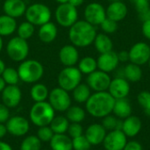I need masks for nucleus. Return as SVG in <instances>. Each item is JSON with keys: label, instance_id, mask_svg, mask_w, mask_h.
Instances as JSON below:
<instances>
[{"label": "nucleus", "instance_id": "nucleus-1", "mask_svg": "<svg viewBox=\"0 0 150 150\" xmlns=\"http://www.w3.org/2000/svg\"><path fill=\"white\" fill-rule=\"evenodd\" d=\"M115 99L108 91L94 92L85 103L86 111L94 118H104L112 112Z\"/></svg>", "mask_w": 150, "mask_h": 150}, {"label": "nucleus", "instance_id": "nucleus-2", "mask_svg": "<svg viewBox=\"0 0 150 150\" xmlns=\"http://www.w3.org/2000/svg\"><path fill=\"white\" fill-rule=\"evenodd\" d=\"M97 33L94 25L86 20H77L69 27V39L75 47H86L93 44Z\"/></svg>", "mask_w": 150, "mask_h": 150}, {"label": "nucleus", "instance_id": "nucleus-3", "mask_svg": "<svg viewBox=\"0 0 150 150\" xmlns=\"http://www.w3.org/2000/svg\"><path fill=\"white\" fill-rule=\"evenodd\" d=\"M55 116V111L48 101L35 102L30 109V121L36 127L49 126Z\"/></svg>", "mask_w": 150, "mask_h": 150}, {"label": "nucleus", "instance_id": "nucleus-4", "mask_svg": "<svg viewBox=\"0 0 150 150\" xmlns=\"http://www.w3.org/2000/svg\"><path fill=\"white\" fill-rule=\"evenodd\" d=\"M19 79L26 83H35L40 81L44 75L42 64L36 60H25L21 62L18 68Z\"/></svg>", "mask_w": 150, "mask_h": 150}, {"label": "nucleus", "instance_id": "nucleus-5", "mask_svg": "<svg viewBox=\"0 0 150 150\" xmlns=\"http://www.w3.org/2000/svg\"><path fill=\"white\" fill-rule=\"evenodd\" d=\"M26 21L30 22L33 25H42L43 24L49 22L51 19V11L48 6L44 4L36 3L29 5L25 12Z\"/></svg>", "mask_w": 150, "mask_h": 150}, {"label": "nucleus", "instance_id": "nucleus-6", "mask_svg": "<svg viewBox=\"0 0 150 150\" xmlns=\"http://www.w3.org/2000/svg\"><path fill=\"white\" fill-rule=\"evenodd\" d=\"M83 74L77 67H65L62 69L58 75V84L59 87L67 91H72L78 84L81 83Z\"/></svg>", "mask_w": 150, "mask_h": 150}, {"label": "nucleus", "instance_id": "nucleus-7", "mask_svg": "<svg viewBox=\"0 0 150 150\" xmlns=\"http://www.w3.org/2000/svg\"><path fill=\"white\" fill-rule=\"evenodd\" d=\"M6 53L11 60L21 62L26 59L29 54V45L25 40L20 37H13L7 43Z\"/></svg>", "mask_w": 150, "mask_h": 150}, {"label": "nucleus", "instance_id": "nucleus-8", "mask_svg": "<svg viewBox=\"0 0 150 150\" xmlns=\"http://www.w3.org/2000/svg\"><path fill=\"white\" fill-rule=\"evenodd\" d=\"M54 16L61 26L69 28L78 20V11L69 3L60 4L55 10Z\"/></svg>", "mask_w": 150, "mask_h": 150}, {"label": "nucleus", "instance_id": "nucleus-9", "mask_svg": "<svg viewBox=\"0 0 150 150\" xmlns=\"http://www.w3.org/2000/svg\"><path fill=\"white\" fill-rule=\"evenodd\" d=\"M48 103L55 112H66L71 106V97L69 91L62 89L61 87L54 88L49 91Z\"/></svg>", "mask_w": 150, "mask_h": 150}, {"label": "nucleus", "instance_id": "nucleus-10", "mask_svg": "<svg viewBox=\"0 0 150 150\" xmlns=\"http://www.w3.org/2000/svg\"><path fill=\"white\" fill-rule=\"evenodd\" d=\"M129 62L134 63L139 66L148 64L150 59L149 44L139 41L134 44L128 50Z\"/></svg>", "mask_w": 150, "mask_h": 150}, {"label": "nucleus", "instance_id": "nucleus-11", "mask_svg": "<svg viewBox=\"0 0 150 150\" xmlns=\"http://www.w3.org/2000/svg\"><path fill=\"white\" fill-rule=\"evenodd\" d=\"M84 20L92 25H100L106 18V10L103 4L98 2H92L86 5L83 11Z\"/></svg>", "mask_w": 150, "mask_h": 150}, {"label": "nucleus", "instance_id": "nucleus-12", "mask_svg": "<svg viewBox=\"0 0 150 150\" xmlns=\"http://www.w3.org/2000/svg\"><path fill=\"white\" fill-rule=\"evenodd\" d=\"M112 78L110 75L102 70L97 69L91 74L88 75L86 82L91 91L95 92L107 91L111 83Z\"/></svg>", "mask_w": 150, "mask_h": 150}, {"label": "nucleus", "instance_id": "nucleus-13", "mask_svg": "<svg viewBox=\"0 0 150 150\" xmlns=\"http://www.w3.org/2000/svg\"><path fill=\"white\" fill-rule=\"evenodd\" d=\"M7 133L15 137H22L27 134L30 129L29 120L19 115L10 117V119L5 123Z\"/></svg>", "mask_w": 150, "mask_h": 150}, {"label": "nucleus", "instance_id": "nucleus-14", "mask_svg": "<svg viewBox=\"0 0 150 150\" xmlns=\"http://www.w3.org/2000/svg\"><path fill=\"white\" fill-rule=\"evenodd\" d=\"M127 142V137L122 130H112L106 134L103 145L105 150H123Z\"/></svg>", "mask_w": 150, "mask_h": 150}, {"label": "nucleus", "instance_id": "nucleus-15", "mask_svg": "<svg viewBox=\"0 0 150 150\" xmlns=\"http://www.w3.org/2000/svg\"><path fill=\"white\" fill-rule=\"evenodd\" d=\"M130 83L126 78L115 76L113 79H112L107 91L114 99H120L127 98L130 93Z\"/></svg>", "mask_w": 150, "mask_h": 150}, {"label": "nucleus", "instance_id": "nucleus-16", "mask_svg": "<svg viewBox=\"0 0 150 150\" xmlns=\"http://www.w3.org/2000/svg\"><path fill=\"white\" fill-rule=\"evenodd\" d=\"M98 69L102 70L106 73H111L115 71L120 64L118 58V54L116 52L110 51L104 54H99V56L97 59Z\"/></svg>", "mask_w": 150, "mask_h": 150}, {"label": "nucleus", "instance_id": "nucleus-17", "mask_svg": "<svg viewBox=\"0 0 150 150\" xmlns=\"http://www.w3.org/2000/svg\"><path fill=\"white\" fill-rule=\"evenodd\" d=\"M2 102L8 108L17 107L22 99V92L18 85H6L1 92Z\"/></svg>", "mask_w": 150, "mask_h": 150}, {"label": "nucleus", "instance_id": "nucleus-18", "mask_svg": "<svg viewBox=\"0 0 150 150\" xmlns=\"http://www.w3.org/2000/svg\"><path fill=\"white\" fill-rule=\"evenodd\" d=\"M105 10L106 17L117 23L124 20L128 13L127 5L122 0L111 2Z\"/></svg>", "mask_w": 150, "mask_h": 150}, {"label": "nucleus", "instance_id": "nucleus-19", "mask_svg": "<svg viewBox=\"0 0 150 150\" xmlns=\"http://www.w3.org/2000/svg\"><path fill=\"white\" fill-rule=\"evenodd\" d=\"M59 60L65 67H72L79 62V52L74 45H65L59 52Z\"/></svg>", "mask_w": 150, "mask_h": 150}, {"label": "nucleus", "instance_id": "nucleus-20", "mask_svg": "<svg viewBox=\"0 0 150 150\" xmlns=\"http://www.w3.org/2000/svg\"><path fill=\"white\" fill-rule=\"evenodd\" d=\"M106 135V130L102 124H91L90 125L84 133V136L89 141L91 146H98L103 143Z\"/></svg>", "mask_w": 150, "mask_h": 150}, {"label": "nucleus", "instance_id": "nucleus-21", "mask_svg": "<svg viewBox=\"0 0 150 150\" xmlns=\"http://www.w3.org/2000/svg\"><path fill=\"white\" fill-rule=\"evenodd\" d=\"M26 8V4L23 0H5L3 4L4 14L13 18L25 15Z\"/></svg>", "mask_w": 150, "mask_h": 150}, {"label": "nucleus", "instance_id": "nucleus-22", "mask_svg": "<svg viewBox=\"0 0 150 150\" xmlns=\"http://www.w3.org/2000/svg\"><path fill=\"white\" fill-rule=\"evenodd\" d=\"M58 34V29L54 23L49 21L40 26L38 31V37L40 40L45 44L53 42Z\"/></svg>", "mask_w": 150, "mask_h": 150}, {"label": "nucleus", "instance_id": "nucleus-23", "mask_svg": "<svg viewBox=\"0 0 150 150\" xmlns=\"http://www.w3.org/2000/svg\"><path fill=\"white\" fill-rule=\"evenodd\" d=\"M142 120L137 116L130 115L123 120L122 132L127 135V137H134L142 130Z\"/></svg>", "mask_w": 150, "mask_h": 150}, {"label": "nucleus", "instance_id": "nucleus-24", "mask_svg": "<svg viewBox=\"0 0 150 150\" xmlns=\"http://www.w3.org/2000/svg\"><path fill=\"white\" fill-rule=\"evenodd\" d=\"M112 112L118 119L120 120H125L129 117L132 114V105L127 98L115 99Z\"/></svg>", "mask_w": 150, "mask_h": 150}, {"label": "nucleus", "instance_id": "nucleus-25", "mask_svg": "<svg viewBox=\"0 0 150 150\" xmlns=\"http://www.w3.org/2000/svg\"><path fill=\"white\" fill-rule=\"evenodd\" d=\"M49 143L52 150H73L72 139L66 134H54Z\"/></svg>", "mask_w": 150, "mask_h": 150}, {"label": "nucleus", "instance_id": "nucleus-26", "mask_svg": "<svg viewBox=\"0 0 150 150\" xmlns=\"http://www.w3.org/2000/svg\"><path fill=\"white\" fill-rule=\"evenodd\" d=\"M94 47L99 54L107 53L113 50V41L111 37L104 33H97L94 40Z\"/></svg>", "mask_w": 150, "mask_h": 150}, {"label": "nucleus", "instance_id": "nucleus-27", "mask_svg": "<svg viewBox=\"0 0 150 150\" xmlns=\"http://www.w3.org/2000/svg\"><path fill=\"white\" fill-rule=\"evenodd\" d=\"M143 72L142 66L129 62L123 68V76L129 83H137L142 80Z\"/></svg>", "mask_w": 150, "mask_h": 150}, {"label": "nucleus", "instance_id": "nucleus-28", "mask_svg": "<svg viewBox=\"0 0 150 150\" xmlns=\"http://www.w3.org/2000/svg\"><path fill=\"white\" fill-rule=\"evenodd\" d=\"M17 22L15 18L8 15L0 16V36H9L11 35L17 30Z\"/></svg>", "mask_w": 150, "mask_h": 150}, {"label": "nucleus", "instance_id": "nucleus-29", "mask_svg": "<svg viewBox=\"0 0 150 150\" xmlns=\"http://www.w3.org/2000/svg\"><path fill=\"white\" fill-rule=\"evenodd\" d=\"M30 95L32 99L35 102H43L47 101L49 95V91L47 87L40 83H35L30 91Z\"/></svg>", "mask_w": 150, "mask_h": 150}, {"label": "nucleus", "instance_id": "nucleus-30", "mask_svg": "<svg viewBox=\"0 0 150 150\" xmlns=\"http://www.w3.org/2000/svg\"><path fill=\"white\" fill-rule=\"evenodd\" d=\"M91 95V90L87 83H80L72 91V97L78 104H85Z\"/></svg>", "mask_w": 150, "mask_h": 150}, {"label": "nucleus", "instance_id": "nucleus-31", "mask_svg": "<svg viewBox=\"0 0 150 150\" xmlns=\"http://www.w3.org/2000/svg\"><path fill=\"white\" fill-rule=\"evenodd\" d=\"M78 69L82 74L90 75L98 69L97 59L92 56H84L78 62Z\"/></svg>", "mask_w": 150, "mask_h": 150}, {"label": "nucleus", "instance_id": "nucleus-32", "mask_svg": "<svg viewBox=\"0 0 150 150\" xmlns=\"http://www.w3.org/2000/svg\"><path fill=\"white\" fill-rule=\"evenodd\" d=\"M70 122L66 116H54L49 127L54 134H66Z\"/></svg>", "mask_w": 150, "mask_h": 150}, {"label": "nucleus", "instance_id": "nucleus-33", "mask_svg": "<svg viewBox=\"0 0 150 150\" xmlns=\"http://www.w3.org/2000/svg\"><path fill=\"white\" fill-rule=\"evenodd\" d=\"M66 117L71 123H81L86 117L85 111L78 105H71L66 111Z\"/></svg>", "mask_w": 150, "mask_h": 150}, {"label": "nucleus", "instance_id": "nucleus-34", "mask_svg": "<svg viewBox=\"0 0 150 150\" xmlns=\"http://www.w3.org/2000/svg\"><path fill=\"white\" fill-rule=\"evenodd\" d=\"M19 150H42V142L37 135H28L21 142Z\"/></svg>", "mask_w": 150, "mask_h": 150}, {"label": "nucleus", "instance_id": "nucleus-35", "mask_svg": "<svg viewBox=\"0 0 150 150\" xmlns=\"http://www.w3.org/2000/svg\"><path fill=\"white\" fill-rule=\"evenodd\" d=\"M122 124L123 120L118 119L116 116H112L111 114L105 116L103 118L102 126L105 127V129L107 131H112V130H121L122 129Z\"/></svg>", "mask_w": 150, "mask_h": 150}, {"label": "nucleus", "instance_id": "nucleus-36", "mask_svg": "<svg viewBox=\"0 0 150 150\" xmlns=\"http://www.w3.org/2000/svg\"><path fill=\"white\" fill-rule=\"evenodd\" d=\"M1 76L3 77L7 85H17L20 80L18 69H15L11 67L5 68Z\"/></svg>", "mask_w": 150, "mask_h": 150}, {"label": "nucleus", "instance_id": "nucleus-37", "mask_svg": "<svg viewBox=\"0 0 150 150\" xmlns=\"http://www.w3.org/2000/svg\"><path fill=\"white\" fill-rule=\"evenodd\" d=\"M34 31H35L34 25L28 21H25V22L21 23L17 27L18 36L25 40H27L28 39H30L33 35Z\"/></svg>", "mask_w": 150, "mask_h": 150}, {"label": "nucleus", "instance_id": "nucleus-38", "mask_svg": "<svg viewBox=\"0 0 150 150\" xmlns=\"http://www.w3.org/2000/svg\"><path fill=\"white\" fill-rule=\"evenodd\" d=\"M137 102L143 109L144 112L150 116V91H142L137 95Z\"/></svg>", "mask_w": 150, "mask_h": 150}, {"label": "nucleus", "instance_id": "nucleus-39", "mask_svg": "<svg viewBox=\"0 0 150 150\" xmlns=\"http://www.w3.org/2000/svg\"><path fill=\"white\" fill-rule=\"evenodd\" d=\"M91 147L89 141L86 139L84 134L72 139L73 150H90Z\"/></svg>", "mask_w": 150, "mask_h": 150}, {"label": "nucleus", "instance_id": "nucleus-40", "mask_svg": "<svg viewBox=\"0 0 150 150\" xmlns=\"http://www.w3.org/2000/svg\"><path fill=\"white\" fill-rule=\"evenodd\" d=\"M36 135L41 141V142H49L54 135V133L49 126H44L39 127Z\"/></svg>", "mask_w": 150, "mask_h": 150}, {"label": "nucleus", "instance_id": "nucleus-41", "mask_svg": "<svg viewBox=\"0 0 150 150\" xmlns=\"http://www.w3.org/2000/svg\"><path fill=\"white\" fill-rule=\"evenodd\" d=\"M101 30L103 31L104 33L106 34H112L114 33L117 30H118V23L106 17V18L101 23V25H99Z\"/></svg>", "mask_w": 150, "mask_h": 150}, {"label": "nucleus", "instance_id": "nucleus-42", "mask_svg": "<svg viewBox=\"0 0 150 150\" xmlns=\"http://www.w3.org/2000/svg\"><path fill=\"white\" fill-rule=\"evenodd\" d=\"M67 133L71 139H74L83 134V128L80 123H70Z\"/></svg>", "mask_w": 150, "mask_h": 150}, {"label": "nucleus", "instance_id": "nucleus-43", "mask_svg": "<svg viewBox=\"0 0 150 150\" xmlns=\"http://www.w3.org/2000/svg\"><path fill=\"white\" fill-rule=\"evenodd\" d=\"M132 3L138 13L142 12L150 7V0H132Z\"/></svg>", "mask_w": 150, "mask_h": 150}, {"label": "nucleus", "instance_id": "nucleus-44", "mask_svg": "<svg viewBox=\"0 0 150 150\" xmlns=\"http://www.w3.org/2000/svg\"><path fill=\"white\" fill-rule=\"evenodd\" d=\"M11 117L10 108L4 105L3 103L0 104V123L5 124Z\"/></svg>", "mask_w": 150, "mask_h": 150}, {"label": "nucleus", "instance_id": "nucleus-45", "mask_svg": "<svg viewBox=\"0 0 150 150\" xmlns=\"http://www.w3.org/2000/svg\"><path fill=\"white\" fill-rule=\"evenodd\" d=\"M123 150H142V146L137 141H131L127 142Z\"/></svg>", "mask_w": 150, "mask_h": 150}, {"label": "nucleus", "instance_id": "nucleus-46", "mask_svg": "<svg viewBox=\"0 0 150 150\" xmlns=\"http://www.w3.org/2000/svg\"><path fill=\"white\" fill-rule=\"evenodd\" d=\"M142 33L147 40H150V20H146L142 22Z\"/></svg>", "mask_w": 150, "mask_h": 150}, {"label": "nucleus", "instance_id": "nucleus-47", "mask_svg": "<svg viewBox=\"0 0 150 150\" xmlns=\"http://www.w3.org/2000/svg\"><path fill=\"white\" fill-rule=\"evenodd\" d=\"M118 54V58H119V61L120 62H129V54H128V51H120Z\"/></svg>", "mask_w": 150, "mask_h": 150}, {"label": "nucleus", "instance_id": "nucleus-48", "mask_svg": "<svg viewBox=\"0 0 150 150\" xmlns=\"http://www.w3.org/2000/svg\"><path fill=\"white\" fill-rule=\"evenodd\" d=\"M139 18L142 22L146 20H150V7H149L147 10L143 11L142 12H140Z\"/></svg>", "mask_w": 150, "mask_h": 150}, {"label": "nucleus", "instance_id": "nucleus-49", "mask_svg": "<svg viewBox=\"0 0 150 150\" xmlns=\"http://www.w3.org/2000/svg\"><path fill=\"white\" fill-rule=\"evenodd\" d=\"M7 134L8 133H7V128H6L5 124L0 123V140H2L3 138H4Z\"/></svg>", "mask_w": 150, "mask_h": 150}, {"label": "nucleus", "instance_id": "nucleus-50", "mask_svg": "<svg viewBox=\"0 0 150 150\" xmlns=\"http://www.w3.org/2000/svg\"><path fill=\"white\" fill-rule=\"evenodd\" d=\"M0 150H13V149H12L11 146L9 143H7V142H4V141H2V140H0Z\"/></svg>", "mask_w": 150, "mask_h": 150}, {"label": "nucleus", "instance_id": "nucleus-51", "mask_svg": "<svg viewBox=\"0 0 150 150\" xmlns=\"http://www.w3.org/2000/svg\"><path fill=\"white\" fill-rule=\"evenodd\" d=\"M83 2H84V0H69L68 3H69L70 4H72L73 6L77 8V7L81 6L83 4Z\"/></svg>", "mask_w": 150, "mask_h": 150}, {"label": "nucleus", "instance_id": "nucleus-52", "mask_svg": "<svg viewBox=\"0 0 150 150\" xmlns=\"http://www.w3.org/2000/svg\"><path fill=\"white\" fill-rule=\"evenodd\" d=\"M6 83H5V82H4V80L3 79V77L0 76V93L4 91V89L6 87Z\"/></svg>", "mask_w": 150, "mask_h": 150}, {"label": "nucleus", "instance_id": "nucleus-53", "mask_svg": "<svg viewBox=\"0 0 150 150\" xmlns=\"http://www.w3.org/2000/svg\"><path fill=\"white\" fill-rule=\"evenodd\" d=\"M5 68L6 67H5V64L4 62V61L0 59V76H2V74H3L4 70L5 69Z\"/></svg>", "mask_w": 150, "mask_h": 150}, {"label": "nucleus", "instance_id": "nucleus-54", "mask_svg": "<svg viewBox=\"0 0 150 150\" xmlns=\"http://www.w3.org/2000/svg\"><path fill=\"white\" fill-rule=\"evenodd\" d=\"M55 1L59 4H65V3L69 2V0H55Z\"/></svg>", "mask_w": 150, "mask_h": 150}, {"label": "nucleus", "instance_id": "nucleus-55", "mask_svg": "<svg viewBox=\"0 0 150 150\" xmlns=\"http://www.w3.org/2000/svg\"><path fill=\"white\" fill-rule=\"evenodd\" d=\"M3 45H4V43H3V39H2V37L0 36V52L2 51V48H3Z\"/></svg>", "mask_w": 150, "mask_h": 150}, {"label": "nucleus", "instance_id": "nucleus-56", "mask_svg": "<svg viewBox=\"0 0 150 150\" xmlns=\"http://www.w3.org/2000/svg\"><path fill=\"white\" fill-rule=\"evenodd\" d=\"M148 65H149V69H150V59H149V62H148Z\"/></svg>", "mask_w": 150, "mask_h": 150}, {"label": "nucleus", "instance_id": "nucleus-57", "mask_svg": "<svg viewBox=\"0 0 150 150\" xmlns=\"http://www.w3.org/2000/svg\"><path fill=\"white\" fill-rule=\"evenodd\" d=\"M111 2H114V1H121V0H110Z\"/></svg>", "mask_w": 150, "mask_h": 150}, {"label": "nucleus", "instance_id": "nucleus-58", "mask_svg": "<svg viewBox=\"0 0 150 150\" xmlns=\"http://www.w3.org/2000/svg\"><path fill=\"white\" fill-rule=\"evenodd\" d=\"M43 150H52V149H43Z\"/></svg>", "mask_w": 150, "mask_h": 150}, {"label": "nucleus", "instance_id": "nucleus-59", "mask_svg": "<svg viewBox=\"0 0 150 150\" xmlns=\"http://www.w3.org/2000/svg\"><path fill=\"white\" fill-rule=\"evenodd\" d=\"M149 47H150V44H149Z\"/></svg>", "mask_w": 150, "mask_h": 150}]
</instances>
